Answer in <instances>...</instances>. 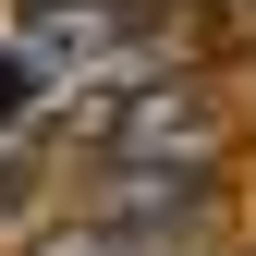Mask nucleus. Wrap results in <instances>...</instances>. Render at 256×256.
<instances>
[{
  "label": "nucleus",
  "instance_id": "obj_2",
  "mask_svg": "<svg viewBox=\"0 0 256 256\" xmlns=\"http://www.w3.org/2000/svg\"><path fill=\"white\" fill-rule=\"evenodd\" d=\"M37 256H158L146 232H122V220H86V232H49Z\"/></svg>",
  "mask_w": 256,
  "mask_h": 256
},
{
  "label": "nucleus",
  "instance_id": "obj_1",
  "mask_svg": "<svg viewBox=\"0 0 256 256\" xmlns=\"http://www.w3.org/2000/svg\"><path fill=\"white\" fill-rule=\"evenodd\" d=\"M158 158H183V171L220 158V98L208 86H134L110 110V171H158Z\"/></svg>",
  "mask_w": 256,
  "mask_h": 256
},
{
  "label": "nucleus",
  "instance_id": "obj_3",
  "mask_svg": "<svg viewBox=\"0 0 256 256\" xmlns=\"http://www.w3.org/2000/svg\"><path fill=\"white\" fill-rule=\"evenodd\" d=\"M0 98H12V61H0Z\"/></svg>",
  "mask_w": 256,
  "mask_h": 256
}]
</instances>
